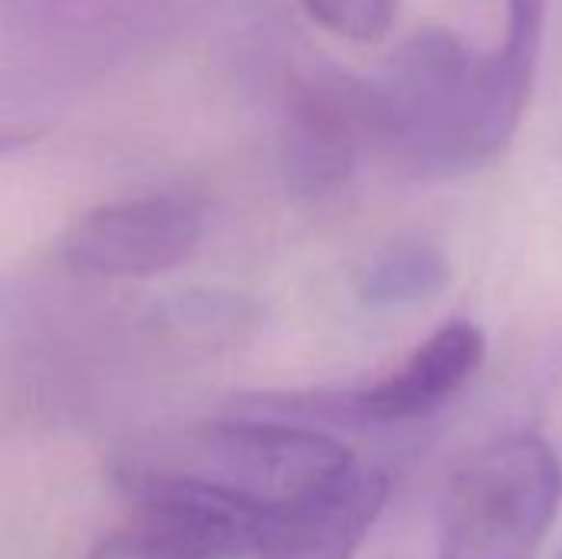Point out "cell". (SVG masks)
<instances>
[{
    "label": "cell",
    "mask_w": 562,
    "mask_h": 559,
    "mask_svg": "<svg viewBox=\"0 0 562 559\" xmlns=\"http://www.w3.org/2000/svg\"><path fill=\"white\" fill-rule=\"evenodd\" d=\"M349 468L346 445L329 432L234 412L128 441L112 458V481L128 501L201 497L277 521Z\"/></svg>",
    "instance_id": "1"
},
{
    "label": "cell",
    "mask_w": 562,
    "mask_h": 559,
    "mask_svg": "<svg viewBox=\"0 0 562 559\" xmlns=\"http://www.w3.org/2000/svg\"><path fill=\"white\" fill-rule=\"evenodd\" d=\"M375 155L415 178H458L494 165L514 135L494 115L481 53L441 26L402 40L379 76Z\"/></svg>",
    "instance_id": "2"
},
{
    "label": "cell",
    "mask_w": 562,
    "mask_h": 559,
    "mask_svg": "<svg viewBox=\"0 0 562 559\" xmlns=\"http://www.w3.org/2000/svg\"><path fill=\"white\" fill-rule=\"evenodd\" d=\"M207 0H3V96L72 92L148 56Z\"/></svg>",
    "instance_id": "3"
},
{
    "label": "cell",
    "mask_w": 562,
    "mask_h": 559,
    "mask_svg": "<svg viewBox=\"0 0 562 559\" xmlns=\"http://www.w3.org/2000/svg\"><path fill=\"white\" fill-rule=\"evenodd\" d=\"M562 494L557 451L533 432L477 448L451 481L438 559H533Z\"/></svg>",
    "instance_id": "4"
},
{
    "label": "cell",
    "mask_w": 562,
    "mask_h": 559,
    "mask_svg": "<svg viewBox=\"0 0 562 559\" xmlns=\"http://www.w3.org/2000/svg\"><path fill=\"white\" fill-rule=\"evenodd\" d=\"M484 333L474 323L454 320L435 329L398 369L372 385L260 392L244 395L231 409L244 415L277 418L316 432L333 428H392L445 409L484 366Z\"/></svg>",
    "instance_id": "5"
},
{
    "label": "cell",
    "mask_w": 562,
    "mask_h": 559,
    "mask_svg": "<svg viewBox=\"0 0 562 559\" xmlns=\"http://www.w3.org/2000/svg\"><path fill=\"white\" fill-rule=\"evenodd\" d=\"M280 102V165L290 191L306 201L339 194L362 155L375 152L372 82L339 66H313L286 79Z\"/></svg>",
    "instance_id": "6"
},
{
    "label": "cell",
    "mask_w": 562,
    "mask_h": 559,
    "mask_svg": "<svg viewBox=\"0 0 562 559\" xmlns=\"http://www.w3.org/2000/svg\"><path fill=\"white\" fill-rule=\"evenodd\" d=\"M207 231V204L188 191H155L99 204L59 241L63 264L89 280H142L188 260Z\"/></svg>",
    "instance_id": "7"
},
{
    "label": "cell",
    "mask_w": 562,
    "mask_h": 559,
    "mask_svg": "<svg viewBox=\"0 0 562 559\" xmlns=\"http://www.w3.org/2000/svg\"><path fill=\"white\" fill-rule=\"evenodd\" d=\"M135 517L86 559H237L257 554L273 521L201 497L132 501Z\"/></svg>",
    "instance_id": "8"
},
{
    "label": "cell",
    "mask_w": 562,
    "mask_h": 559,
    "mask_svg": "<svg viewBox=\"0 0 562 559\" xmlns=\"http://www.w3.org/2000/svg\"><path fill=\"white\" fill-rule=\"evenodd\" d=\"M389 474L349 468L283 511L254 559H352L389 504Z\"/></svg>",
    "instance_id": "9"
},
{
    "label": "cell",
    "mask_w": 562,
    "mask_h": 559,
    "mask_svg": "<svg viewBox=\"0 0 562 559\" xmlns=\"http://www.w3.org/2000/svg\"><path fill=\"white\" fill-rule=\"evenodd\" d=\"M451 280V264L431 241L402 237L379 247L362 273H359V297L372 310L392 306H415L435 300Z\"/></svg>",
    "instance_id": "10"
},
{
    "label": "cell",
    "mask_w": 562,
    "mask_h": 559,
    "mask_svg": "<svg viewBox=\"0 0 562 559\" xmlns=\"http://www.w3.org/2000/svg\"><path fill=\"white\" fill-rule=\"evenodd\" d=\"M310 20L352 43H379L395 23L398 0H300Z\"/></svg>",
    "instance_id": "11"
},
{
    "label": "cell",
    "mask_w": 562,
    "mask_h": 559,
    "mask_svg": "<svg viewBox=\"0 0 562 559\" xmlns=\"http://www.w3.org/2000/svg\"><path fill=\"white\" fill-rule=\"evenodd\" d=\"M560 559H562V554H560Z\"/></svg>",
    "instance_id": "12"
}]
</instances>
